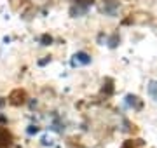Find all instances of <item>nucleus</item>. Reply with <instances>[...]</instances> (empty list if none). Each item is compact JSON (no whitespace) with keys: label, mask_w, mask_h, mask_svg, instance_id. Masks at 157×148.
Instances as JSON below:
<instances>
[{"label":"nucleus","mask_w":157,"mask_h":148,"mask_svg":"<svg viewBox=\"0 0 157 148\" xmlns=\"http://www.w3.org/2000/svg\"><path fill=\"white\" fill-rule=\"evenodd\" d=\"M89 63H91V56L86 54V52H77L72 57V66H86Z\"/></svg>","instance_id":"2"},{"label":"nucleus","mask_w":157,"mask_h":148,"mask_svg":"<svg viewBox=\"0 0 157 148\" xmlns=\"http://www.w3.org/2000/svg\"><path fill=\"white\" fill-rule=\"evenodd\" d=\"M25 99H26V92L21 91V89H16V91L11 92V96H9V103L11 105H23L25 103Z\"/></svg>","instance_id":"3"},{"label":"nucleus","mask_w":157,"mask_h":148,"mask_svg":"<svg viewBox=\"0 0 157 148\" xmlns=\"http://www.w3.org/2000/svg\"><path fill=\"white\" fill-rule=\"evenodd\" d=\"M12 145H14V138L11 131L0 125V148H12Z\"/></svg>","instance_id":"1"},{"label":"nucleus","mask_w":157,"mask_h":148,"mask_svg":"<svg viewBox=\"0 0 157 148\" xmlns=\"http://www.w3.org/2000/svg\"><path fill=\"white\" fill-rule=\"evenodd\" d=\"M148 94L154 101H157V82H150L148 84Z\"/></svg>","instance_id":"4"}]
</instances>
